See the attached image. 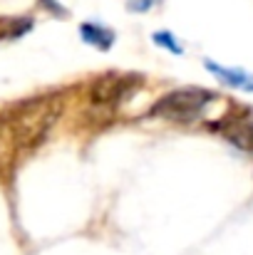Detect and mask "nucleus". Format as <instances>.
Segmentation results:
<instances>
[{
  "mask_svg": "<svg viewBox=\"0 0 253 255\" xmlns=\"http://www.w3.org/2000/svg\"><path fill=\"white\" fill-rule=\"evenodd\" d=\"M62 112L60 94H42L0 112V146L32 149L42 144Z\"/></svg>",
  "mask_w": 253,
  "mask_h": 255,
  "instance_id": "nucleus-1",
  "label": "nucleus"
},
{
  "mask_svg": "<svg viewBox=\"0 0 253 255\" xmlns=\"http://www.w3.org/2000/svg\"><path fill=\"white\" fill-rule=\"evenodd\" d=\"M211 99H214V94L201 87L174 89V92H167L152 107V117H162L169 122H194L211 104Z\"/></svg>",
  "mask_w": 253,
  "mask_h": 255,
  "instance_id": "nucleus-2",
  "label": "nucleus"
},
{
  "mask_svg": "<svg viewBox=\"0 0 253 255\" xmlns=\"http://www.w3.org/2000/svg\"><path fill=\"white\" fill-rule=\"evenodd\" d=\"M137 87H139V77H134V75H117V72L102 75L89 87V104L99 107V109H114Z\"/></svg>",
  "mask_w": 253,
  "mask_h": 255,
  "instance_id": "nucleus-3",
  "label": "nucleus"
},
{
  "mask_svg": "<svg viewBox=\"0 0 253 255\" xmlns=\"http://www.w3.org/2000/svg\"><path fill=\"white\" fill-rule=\"evenodd\" d=\"M219 131L239 149L253 151V112H241L229 122H221Z\"/></svg>",
  "mask_w": 253,
  "mask_h": 255,
  "instance_id": "nucleus-4",
  "label": "nucleus"
},
{
  "mask_svg": "<svg viewBox=\"0 0 253 255\" xmlns=\"http://www.w3.org/2000/svg\"><path fill=\"white\" fill-rule=\"evenodd\" d=\"M204 65H206V70H209L214 77H219L224 85L234 87V89H244V92H253V75H249V72H244V70H231V67H224V65L211 62V60H206Z\"/></svg>",
  "mask_w": 253,
  "mask_h": 255,
  "instance_id": "nucleus-5",
  "label": "nucleus"
},
{
  "mask_svg": "<svg viewBox=\"0 0 253 255\" xmlns=\"http://www.w3.org/2000/svg\"><path fill=\"white\" fill-rule=\"evenodd\" d=\"M80 35L87 45L92 47H99V50H109L112 42H114V32L99 22H82L80 25Z\"/></svg>",
  "mask_w": 253,
  "mask_h": 255,
  "instance_id": "nucleus-6",
  "label": "nucleus"
},
{
  "mask_svg": "<svg viewBox=\"0 0 253 255\" xmlns=\"http://www.w3.org/2000/svg\"><path fill=\"white\" fill-rule=\"evenodd\" d=\"M152 40H154L157 45L167 47L169 52H174V55H181V52H184V47L179 45V40H174V35H171V32H154V35H152Z\"/></svg>",
  "mask_w": 253,
  "mask_h": 255,
  "instance_id": "nucleus-7",
  "label": "nucleus"
},
{
  "mask_svg": "<svg viewBox=\"0 0 253 255\" xmlns=\"http://www.w3.org/2000/svg\"><path fill=\"white\" fill-rule=\"evenodd\" d=\"M154 2H157V0H137V5H134L132 10H137V7H139V10H149Z\"/></svg>",
  "mask_w": 253,
  "mask_h": 255,
  "instance_id": "nucleus-8",
  "label": "nucleus"
}]
</instances>
